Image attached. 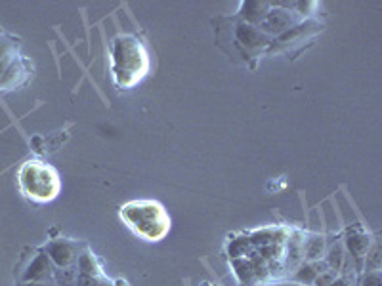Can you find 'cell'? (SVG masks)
Here are the masks:
<instances>
[{
  "label": "cell",
  "mask_w": 382,
  "mask_h": 286,
  "mask_svg": "<svg viewBox=\"0 0 382 286\" xmlns=\"http://www.w3.org/2000/svg\"><path fill=\"white\" fill-rule=\"evenodd\" d=\"M113 79L121 88H132L150 69V60L142 42L132 35L117 36L113 42Z\"/></svg>",
  "instance_id": "6da1fadb"
},
{
  "label": "cell",
  "mask_w": 382,
  "mask_h": 286,
  "mask_svg": "<svg viewBox=\"0 0 382 286\" xmlns=\"http://www.w3.org/2000/svg\"><path fill=\"white\" fill-rule=\"evenodd\" d=\"M121 218L126 225L147 241H160L170 229V220L165 208L153 200L128 203L121 208Z\"/></svg>",
  "instance_id": "7a4b0ae2"
},
{
  "label": "cell",
  "mask_w": 382,
  "mask_h": 286,
  "mask_svg": "<svg viewBox=\"0 0 382 286\" xmlns=\"http://www.w3.org/2000/svg\"><path fill=\"white\" fill-rule=\"evenodd\" d=\"M19 185L25 197L36 203H48L60 193V178L56 170L38 161L23 164V168L19 170Z\"/></svg>",
  "instance_id": "3957f363"
},
{
  "label": "cell",
  "mask_w": 382,
  "mask_h": 286,
  "mask_svg": "<svg viewBox=\"0 0 382 286\" xmlns=\"http://www.w3.org/2000/svg\"><path fill=\"white\" fill-rule=\"evenodd\" d=\"M300 16L294 12V10L283 8L279 6L277 2H272V10L266 16V19L258 25V29L270 38L274 36H281L283 33H287L289 29H293L294 25H298Z\"/></svg>",
  "instance_id": "277c9868"
},
{
  "label": "cell",
  "mask_w": 382,
  "mask_h": 286,
  "mask_svg": "<svg viewBox=\"0 0 382 286\" xmlns=\"http://www.w3.org/2000/svg\"><path fill=\"white\" fill-rule=\"evenodd\" d=\"M50 258V261L53 263V268H71L77 263L79 258V246L77 242L67 241V239H56L50 241L43 250Z\"/></svg>",
  "instance_id": "5b68a950"
},
{
  "label": "cell",
  "mask_w": 382,
  "mask_h": 286,
  "mask_svg": "<svg viewBox=\"0 0 382 286\" xmlns=\"http://www.w3.org/2000/svg\"><path fill=\"white\" fill-rule=\"evenodd\" d=\"M53 263L45 252H38L23 273V283H53Z\"/></svg>",
  "instance_id": "8992f818"
},
{
  "label": "cell",
  "mask_w": 382,
  "mask_h": 286,
  "mask_svg": "<svg viewBox=\"0 0 382 286\" xmlns=\"http://www.w3.org/2000/svg\"><path fill=\"white\" fill-rule=\"evenodd\" d=\"M235 36H237V42L245 50H258V48H264V46L272 44V38L270 36L264 35L258 27L247 25L243 21L235 29Z\"/></svg>",
  "instance_id": "52a82bcc"
},
{
  "label": "cell",
  "mask_w": 382,
  "mask_h": 286,
  "mask_svg": "<svg viewBox=\"0 0 382 286\" xmlns=\"http://www.w3.org/2000/svg\"><path fill=\"white\" fill-rule=\"evenodd\" d=\"M304 237L300 231H294L289 241H287V252H283V261H285V269L293 271L296 265H300L304 261Z\"/></svg>",
  "instance_id": "ba28073f"
},
{
  "label": "cell",
  "mask_w": 382,
  "mask_h": 286,
  "mask_svg": "<svg viewBox=\"0 0 382 286\" xmlns=\"http://www.w3.org/2000/svg\"><path fill=\"white\" fill-rule=\"evenodd\" d=\"M270 10H272V2H256V0L254 2H243L239 16L243 19V23L258 27L266 19Z\"/></svg>",
  "instance_id": "9c48e42d"
},
{
  "label": "cell",
  "mask_w": 382,
  "mask_h": 286,
  "mask_svg": "<svg viewBox=\"0 0 382 286\" xmlns=\"http://www.w3.org/2000/svg\"><path fill=\"white\" fill-rule=\"evenodd\" d=\"M344 246H346V254L352 259H363L365 254L371 248V237L363 231H354L348 233L346 241H344Z\"/></svg>",
  "instance_id": "30bf717a"
},
{
  "label": "cell",
  "mask_w": 382,
  "mask_h": 286,
  "mask_svg": "<svg viewBox=\"0 0 382 286\" xmlns=\"http://www.w3.org/2000/svg\"><path fill=\"white\" fill-rule=\"evenodd\" d=\"M27 75V67H25V60L21 57H14L12 63L8 65V69L4 71V75L0 77V88H16L18 84L23 82Z\"/></svg>",
  "instance_id": "8fae6325"
},
{
  "label": "cell",
  "mask_w": 382,
  "mask_h": 286,
  "mask_svg": "<svg viewBox=\"0 0 382 286\" xmlns=\"http://www.w3.org/2000/svg\"><path fill=\"white\" fill-rule=\"evenodd\" d=\"M75 268H77L79 277H104V271H102L98 258L90 250L80 252Z\"/></svg>",
  "instance_id": "7c38bea8"
},
{
  "label": "cell",
  "mask_w": 382,
  "mask_h": 286,
  "mask_svg": "<svg viewBox=\"0 0 382 286\" xmlns=\"http://www.w3.org/2000/svg\"><path fill=\"white\" fill-rule=\"evenodd\" d=\"M325 254V239L321 235H310L304 239V261H318Z\"/></svg>",
  "instance_id": "4fadbf2b"
},
{
  "label": "cell",
  "mask_w": 382,
  "mask_h": 286,
  "mask_svg": "<svg viewBox=\"0 0 382 286\" xmlns=\"http://www.w3.org/2000/svg\"><path fill=\"white\" fill-rule=\"evenodd\" d=\"M293 271H294L293 281L300 283V285H313L315 278H318V275H320V271H318V268H315L313 261H302V263L296 265Z\"/></svg>",
  "instance_id": "5bb4252c"
},
{
  "label": "cell",
  "mask_w": 382,
  "mask_h": 286,
  "mask_svg": "<svg viewBox=\"0 0 382 286\" xmlns=\"http://www.w3.org/2000/svg\"><path fill=\"white\" fill-rule=\"evenodd\" d=\"M344 258H346V250H344V244H340V242H335L333 246L329 248L327 252V256H325V263H327V268L331 271H340L342 268V263H344Z\"/></svg>",
  "instance_id": "9a60e30c"
},
{
  "label": "cell",
  "mask_w": 382,
  "mask_h": 286,
  "mask_svg": "<svg viewBox=\"0 0 382 286\" xmlns=\"http://www.w3.org/2000/svg\"><path fill=\"white\" fill-rule=\"evenodd\" d=\"M77 281H79V273H77L75 265L56 268L53 271V285L56 286H77Z\"/></svg>",
  "instance_id": "2e32d148"
},
{
  "label": "cell",
  "mask_w": 382,
  "mask_h": 286,
  "mask_svg": "<svg viewBox=\"0 0 382 286\" xmlns=\"http://www.w3.org/2000/svg\"><path fill=\"white\" fill-rule=\"evenodd\" d=\"M277 235H279V233H277L276 229H264V231L254 233L249 239L250 246L262 248V246H270V244H276V242H283L281 239H277Z\"/></svg>",
  "instance_id": "e0dca14e"
},
{
  "label": "cell",
  "mask_w": 382,
  "mask_h": 286,
  "mask_svg": "<svg viewBox=\"0 0 382 286\" xmlns=\"http://www.w3.org/2000/svg\"><path fill=\"white\" fill-rule=\"evenodd\" d=\"M359 286H382L381 271H363L359 277Z\"/></svg>",
  "instance_id": "ac0fdd59"
},
{
  "label": "cell",
  "mask_w": 382,
  "mask_h": 286,
  "mask_svg": "<svg viewBox=\"0 0 382 286\" xmlns=\"http://www.w3.org/2000/svg\"><path fill=\"white\" fill-rule=\"evenodd\" d=\"M77 286H113V283L107 281L106 275L104 277H79Z\"/></svg>",
  "instance_id": "d6986e66"
},
{
  "label": "cell",
  "mask_w": 382,
  "mask_h": 286,
  "mask_svg": "<svg viewBox=\"0 0 382 286\" xmlns=\"http://www.w3.org/2000/svg\"><path fill=\"white\" fill-rule=\"evenodd\" d=\"M249 246H250L249 239H239V241H235L230 246L231 256H235V258H241V256H245V254H247V250H249Z\"/></svg>",
  "instance_id": "ffe728a7"
},
{
  "label": "cell",
  "mask_w": 382,
  "mask_h": 286,
  "mask_svg": "<svg viewBox=\"0 0 382 286\" xmlns=\"http://www.w3.org/2000/svg\"><path fill=\"white\" fill-rule=\"evenodd\" d=\"M337 278V271H325V273H321V275H318V278H315V283L313 285L315 286H331V283Z\"/></svg>",
  "instance_id": "44dd1931"
},
{
  "label": "cell",
  "mask_w": 382,
  "mask_h": 286,
  "mask_svg": "<svg viewBox=\"0 0 382 286\" xmlns=\"http://www.w3.org/2000/svg\"><path fill=\"white\" fill-rule=\"evenodd\" d=\"M352 277L354 275H340L331 283V286H354V278Z\"/></svg>",
  "instance_id": "7402d4cb"
},
{
  "label": "cell",
  "mask_w": 382,
  "mask_h": 286,
  "mask_svg": "<svg viewBox=\"0 0 382 286\" xmlns=\"http://www.w3.org/2000/svg\"><path fill=\"white\" fill-rule=\"evenodd\" d=\"M14 57H16V55L12 54V55H8V57H4V60H0V77L4 75V71H6V69H8V65L12 63V60H14Z\"/></svg>",
  "instance_id": "603a6c76"
},
{
  "label": "cell",
  "mask_w": 382,
  "mask_h": 286,
  "mask_svg": "<svg viewBox=\"0 0 382 286\" xmlns=\"http://www.w3.org/2000/svg\"><path fill=\"white\" fill-rule=\"evenodd\" d=\"M19 286H56L53 283H21Z\"/></svg>",
  "instance_id": "cb8c5ba5"
}]
</instances>
